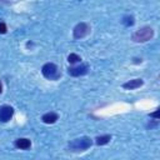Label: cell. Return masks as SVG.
Returning a JSON list of instances; mask_svg holds the SVG:
<instances>
[{
  "label": "cell",
  "instance_id": "1",
  "mask_svg": "<svg viewBox=\"0 0 160 160\" xmlns=\"http://www.w3.org/2000/svg\"><path fill=\"white\" fill-rule=\"evenodd\" d=\"M91 145H92V139H90L89 136H81V138H76L72 141H70L68 146L70 151L79 152V151L88 150Z\"/></svg>",
  "mask_w": 160,
  "mask_h": 160
},
{
  "label": "cell",
  "instance_id": "2",
  "mask_svg": "<svg viewBox=\"0 0 160 160\" xmlns=\"http://www.w3.org/2000/svg\"><path fill=\"white\" fill-rule=\"evenodd\" d=\"M154 36V30L150 26H142L131 35V40L135 42H146Z\"/></svg>",
  "mask_w": 160,
  "mask_h": 160
},
{
  "label": "cell",
  "instance_id": "3",
  "mask_svg": "<svg viewBox=\"0 0 160 160\" xmlns=\"http://www.w3.org/2000/svg\"><path fill=\"white\" fill-rule=\"evenodd\" d=\"M41 74L48 80H58L61 76V72H60L59 68L54 62H46V64H44L42 68H41Z\"/></svg>",
  "mask_w": 160,
  "mask_h": 160
},
{
  "label": "cell",
  "instance_id": "4",
  "mask_svg": "<svg viewBox=\"0 0 160 160\" xmlns=\"http://www.w3.org/2000/svg\"><path fill=\"white\" fill-rule=\"evenodd\" d=\"M90 30H91V28H90L89 24L79 22L72 29V36H74V39H82V38H85L86 35L90 34Z\"/></svg>",
  "mask_w": 160,
  "mask_h": 160
},
{
  "label": "cell",
  "instance_id": "5",
  "mask_svg": "<svg viewBox=\"0 0 160 160\" xmlns=\"http://www.w3.org/2000/svg\"><path fill=\"white\" fill-rule=\"evenodd\" d=\"M14 115V108L10 105L0 106V122H8Z\"/></svg>",
  "mask_w": 160,
  "mask_h": 160
},
{
  "label": "cell",
  "instance_id": "6",
  "mask_svg": "<svg viewBox=\"0 0 160 160\" xmlns=\"http://www.w3.org/2000/svg\"><path fill=\"white\" fill-rule=\"evenodd\" d=\"M88 71H89V66L86 64H80L78 66H71L68 69V74L71 76H82L88 74Z\"/></svg>",
  "mask_w": 160,
  "mask_h": 160
},
{
  "label": "cell",
  "instance_id": "7",
  "mask_svg": "<svg viewBox=\"0 0 160 160\" xmlns=\"http://www.w3.org/2000/svg\"><path fill=\"white\" fill-rule=\"evenodd\" d=\"M144 85V80L142 79H132V80H129L126 82L122 84V88L126 89V90H134V89H138L140 86Z\"/></svg>",
  "mask_w": 160,
  "mask_h": 160
},
{
  "label": "cell",
  "instance_id": "8",
  "mask_svg": "<svg viewBox=\"0 0 160 160\" xmlns=\"http://www.w3.org/2000/svg\"><path fill=\"white\" fill-rule=\"evenodd\" d=\"M14 145H15V148H18L20 150H28L31 146V141L26 138H19V139L15 140Z\"/></svg>",
  "mask_w": 160,
  "mask_h": 160
},
{
  "label": "cell",
  "instance_id": "9",
  "mask_svg": "<svg viewBox=\"0 0 160 160\" xmlns=\"http://www.w3.org/2000/svg\"><path fill=\"white\" fill-rule=\"evenodd\" d=\"M58 119H59V115L56 112H54V111L46 112V114H44L41 116V121L44 124H54V122H56Z\"/></svg>",
  "mask_w": 160,
  "mask_h": 160
},
{
  "label": "cell",
  "instance_id": "10",
  "mask_svg": "<svg viewBox=\"0 0 160 160\" xmlns=\"http://www.w3.org/2000/svg\"><path fill=\"white\" fill-rule=\"evenodd\" d=\"M111 140V135L106 134V135H100V136H96L95 138V144L101 146V145H106L108 142H110Z\"/></svg>",
  "mask_w": 160,
  "mask_h": 160
},
{
  "label": "cell",
  "instance_id": "11",
  "mask_svg": "<svg viewBox=\"0 0 160 160\" xmlns=\"http://www.w3.org/2000/svg\"><path fill=\"white\" fill-rule=\"evenodd\" d=\"M121 22L125 25V26H132L134 24H135V19H134V16L132 15H125V16H122V19H121Z\"/></svg>",
  "mask_w": 160,
  "mask_h": 160
},
{
  "label": "cell",
  "instance_id": "12",
  "mask_svg": "<svg viewBox=\"0 0 160 160\" xmlns=\"http://www.w3.org/2000/svg\"><path fill=\"white\" fill-rule=\"evenodd\" d=\"M68 61H69L70 64H76V62H80V61H81V58H80L78 54L71 52V54H69V56H68Z\"/></svg>",
  "mask_w": 160,
  "mask_h": 160
},
{
  "label": "cell",
  "instance_id": "13",
  "mask_svg": "<svg viewBox=\"0 0 160 160\" xmlns=\"http://www.w3.org/2000/svg\"><path fill=\"white\" fill-rule=\"evenodd\" d=\"M8 31V28H6V24L0 21V34H5Z\"/></svg>",
  "mask_w": 160,
  "mask_h": 160
},
{
  "label": "cell",
  "instance_id": "14",
  "mask_svg": "<svg viewBox=\"0 0 160 160\" xmlns=\"http://www.w3.org/2000/svg\"><path fill=\"white\" fill-rule=\"evenodd\" d=\"M158 112H159L158 110H156V111H154V112H151V114H150V118H155V119H158V118H159Z\"/></svg>",
  "mask_w": 160,
  "mask_h": 160
},
{
  "label": "cell",
  "instance_id": "15",
  "mask_svg": "<svg viewBox=\"0 0 160 160\" xmlns=\"http://www.w3.org/2000/svg\"><path fill=\"white\" fill-rule=\"evenodd\" d=\"M134 62H141V59H134Z\"/></svg>",
  "mask_w": 160,
  "mask_h": 160
},
{
  "label": "cell",
  "instance_id": "16",
  "mask_svg": "<svg viewBox=\"0 0 160 160\" xmlns=\"http://www.w3.org/2000/svg\"><path fill=\"white\" fill-rule=\"evenodd\" d=\"M2 92V84H1V81H0V94Z\"/></svg>",
  "mask_w": 160,
  "mask_h": 160
}]
</instances>
